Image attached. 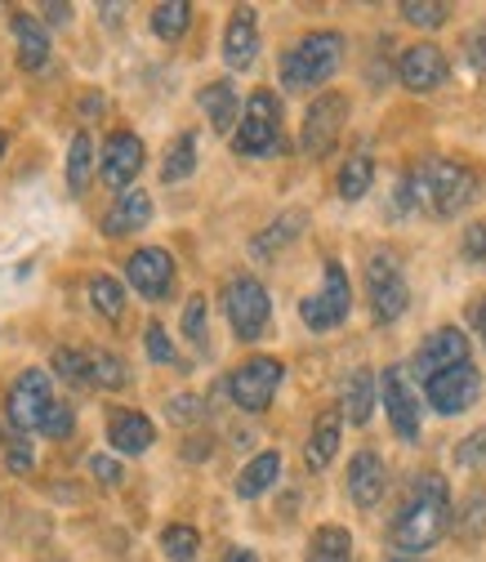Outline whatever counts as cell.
Listing matches in <instances>:
<instances>
[{
    "label": "cell",
    "instance_id": "cell-28",
    "mask_svg": "<svg viewBox=\"0 0 486 562\" xmlns=\"http://www.w3.org/2000/svg\"><path fill=\"white\" fill-rule=\"evenodd\" d=\"M371 179H375V161L371 153H353L339 170V196L343 201H362L371 192Z\"/></svg>",
    "mask_w": 486,
    "mask_h": 562
},
{
    "label": "cell",
    "instance_id": "cell-14",
    "mask_svg": "<svg viewBox=\"0 0 486 562\" xmlns=\"http://www.w3.org/2000/svg\"><path fill=\"white\" fill-rule=\"evenodd\" d=\"M148 153H144V138L129 134V130H116L108 134V144H103V161H99V175L108 188H125L138 179V170H144Z\"/></svg>",
    "mask_w": 486,
    "mask_h": 562
},
{
    "label": "cell",
    "instance_id": "cell-46",
    "mask_svg": "<svg viewBox=\"0 0 486 562\" xmlns=\"http://www.w3.org/2000/svg\"><path fill=\"white\" fill-rule=\"evenodd\" d=\"M90 473H94L103 486H116V482H121V464H116L112 456H94V460H90Z\"/></svg>",
    "mask_w": 486,
    "mask_h": 562
},
{
    "label": "cell",
    "instance_id": "cell-19",
    "mask_svg": "<svg viewBox=\"0 0 486 562\" xmlns=\"http://www.w3.org/2000/svg\"><path fill=\"white\" fill-rule=\"evenodd\" d=\"M255 54H259V19L250 5H241V10H233L228 27H224V63L233 72H246Z\"/></svg>",
    "mask_w": 486,
    "mask_h": 562
},
{
    "label": "cell",
    "instance_id": "cell-17",
    "mask_svg": "<svg viewBox=\"0 0 486 562\" xmlns=\"http://www.w3.org/2000/svg\"><path fill=\"white\" fill-rule=\"evenodd\" d=\"M10 32H14V49H19V67L23 72H45L49 67V32L36 14L14 10L10 14Z\"/></svg>",
    "mask_w": 486,
    "mask_h": 562
},
{
    "label": "cell",
    "instance_id": "cell-10",
    "mask_svg": "<svg viewBox=\"0 0 486 562\" xmlns=\"http://www.w3.org/2000/svg\"><path fill=\"white\" fill-rule=\"evenodd\" d=\"M282 362L276 358H250V362H241L233 375H228V397L241 406V411H268L272 406V397H276V389H282Z\"/></svg>",
    "mask_w": 486,
    "mask_h": 562
},
{
    "label": "cell",
    "instance_id": "cell-13",
    "mask_svg": "<svg viewBox=\"0 0 486 562\" xmlns=\"http://www.w3.org/2000/svg\"><path fill=\"white\" fill-rule=\"evenodd\" d=\"M425 393H429V402H433L438 415H464L477 402V393H482V375H477L473 362H460V367L442 371L438 380H429Z\"/></svg>",
    "mask_w": 486,
    "mask_h": 562
},
{
    "label": "cell",
    "instance_id": "cell-32",
    "mask_svg": "<svg viewBox=\"0 0 486 562\" xmlns=\"http://www.w3.org/2000/svg\"><path fill=\"white\" fill-rule=\"evenodd\" d=\"M188 23H192V5H183V0H166V5L152 10V32L161 41H179L188 32Z\"/></svg>",
    "mask_w": 486,
    "mask_h": 562
},
{
    "label": "cell",
    "instance_id": "cell-20",
    "mask_svg": "<svg viewBox=\"0 0 486 562\" xmlns=\"http://www.w3.org/2000/svg\"><path fill=\"white\" fill-rule=\"evenodd\" d=\"M108 442L121 456H144L157 442V425L144 411H112L108 415Z\"/></svg>",
    "mask_w": 486,
    "mask_h": 562
},
{
    "label": "cell",
    "instance_id": "cell-34",
    "mask_svg": "<svg viewBox=\"0 0 486 562\" xmlns=\"http://www.w3.org/2000/svg\"><path fill=\"white\" fill-rule=\"evenodd\" d=\"M54 375H63L72 389H90V353L86 348H58L54 353Z\"/></svg>",
    "mask_w": 486,
    "mask_h": 562
},
{
    "label": "cell",
    "instance_id": "cell-29",
    "mask_svg": "<svg viewBox=\"0 0 486 562\" xmlns=\"http://www.w3.org/2000/svg\"><path fill=\"white\" fill-rule=\"evenodd\" d=\"M90 170H94V144L90 134H77L72 148H67V188H72V196H86Z\"/></svg>",
    "mask_w": 486,
    "mask_h": 562
},
{
    "label": "cell",
    "instance_id": "cell-44",
    "mask_svg": "<svg viewBox=\"0 0 486 562\" xmlns=\"http://www.w3.org/2000/svg\"><path fill=\"white\" fill-rule=\"evenodd\" d=\"M464 255H468L473 263H486V220L464 233Z\"/></svg>",
    "mask_w": 486,
    "mask_h": 562
},
{
    "label": "cell",
    "instance_id": "cell-24",
    "mask_svg": "<svg viewBox=\"0 0 486 562\" xmlns=\"http://www.w3.org/2000/svg\"><path fill=\"white\" fill-rule=\"evenodd\" d=\"M304 224H308L304 210H286V215H276V220H272V224L250 241V255H255V259H272L276 250L291 246V241L304 233Z\"/></svg>",
    "mask_w": 486,
    "mask_h": 562
},
{
    "label": "cell",
    "instance_id": "cell-6",
    "mask_svg": "<svg viewBox=\"0 0 486 562\" xmlns=\"http://www.w3.org/2000/svg\"><path fill=\"white\" fill-rule=\"evenodd\" d=\"M224 313H228V326L237 330V339H259L263 335V326H268V317H272V300H268V291H263V281H255V277H233L228 286H224Z\"/></svg>",
    "mask_w": 486,
    "mask_h": 562
},
{
    "label": "cell",
    "instance_id": "cell-36",
    "mask_svg": "<svg viewBox=\"0 0 486 562\" xmlns=\"http://www.w3.org/2000/svg\"><path fill=\"white\" fill-rule=\"evenodd\" d=\"M402 19L415 23V27H442V23L451 19V10H447V5H425V0H406Z\"/></svg>",
    "mask_w": 486,
    "mask_h": 562
},
{
    "label": "cell",
    "instance_id": "cell-31",
    "mask_svg": "<svg viewBox=\"0 0 486 562\" xmlns=\"http://www.w3.org/2000/svg\"><path fill=\"white\" fill-rule=\"evenodd\" d=\"M161 549H166L170 562H196V553H201V531L188 527V522H174V527L161 531Z\"/></svg>",
    "mask_w": 486,
    "mask_h": 562
},
{
    "label": "cell",
    "instance_id": "cell-7",
    "mask_svg": "<svg viewBox=\"0 0 486 562\" xmlns=\"http://www.w3.org/2000/svg\"><path fill=\"white\" fill-rule=\"evenodd\" d=\"M366 295H371V313L375 322H397L406 313V277H402V263L393 250H375L366 259Z\"/></svg>",
    "mask_w": 486,
    "mask_h": 562
},
{
    "label": "cell",
    "instance_id": "cell-3",
    "mask_svg": "<svg viewBox=\"0 0 486 562\" xmlns=\"http://www.w3.org/2000/svg\"><path fill=\"white\" fill-rule=\"evenodd\" d=\"M343 63V36L339 32H308L282 54V86L291 94L326 86Z\"/></svg>",
    "mask_w": 486,
    "mask_h": 562
},
{
    "label": "cell",
    "instance_id": "cell-27",
    "mask_svg": "<svg viewBox=\"0 0 486 562\" xmlns=\"http://www.w3.org/2000/svg\"><path fill=\"white\" fill-rule=\"evenodd\" d=\"M308 562H353V536L343 527H317L308 540Z\"/></svg>",
    "mask_w": 486,
    "mask_h": 562
},
{
    "label": "cell",
    "instance_id": "cell-39",
    "mask_svg": "<svg viewBox=\"0 0 486 562\" xmlns=\"http://www.w3.org/2000/svg\"><path fill=\"white\" fill-rule=\"evenodd\" d=\"M183 335H188L196 348H205V300H201V295H192V300L183 304Z\"/></svg>",
    "mask_w": 486,
    "mask_h": 562
},
{
    "label": "cell",
    "instance_id": "cell-4",
    "mask_svg": "<svg viewBox=\"0 0 486 562\" xmlns=\"http://www.w3.org/2000/svg\"><path fill=\"white\" fill-rule=\"evenodd\" d=\"M233 148L241 157H268L282 148V99L272 90H255L246 99V112H241V125L233 134Z\"/></svg>",
    "mask_w": 486,
    "mask_h": 562
},
{
    "label": "cell",
    "instance_id": "cell-15",
    "mask_svg": "<svg viewBox=\"0 0 486 562\" xmlns=\"http://www.w3.org/2000/svg\"><path fill=\"white\" fill-rule=\"evenodd\" d=\"M380 380H384V411H388L393 434L402 442H415V438H420V402H415V393H410L406 371L402 367H388Z\"/></svg>",
    "mask_w": 486,
    "mask_h": 562
},
{
    "label": "cell",
    "instance_id": "cell-11",
    "mask_svg": "<svg viewBox=\"0 0 486 562\" xmlns=\"http://www.w3.org/2000/svg\"><path fill=\"white\" fill-rule=\"evenodd\" d=\"M460 362H468V339H464L460 326H442V330H433V335L420 344V353L410 358V375L429 384V380H438L442 371H451V367H460Z\"/></svg>",
    "mask_w": 486,
    "mask_h": 562
},
{
    "label": "cell",
    "instance_id": "cell-26",
    "mask_svg": "<svg viewBox=\"0 0 486 562\" xmlns=\"http://www.w3.org/2000/svg\"><path fill=\"white\" fill-rule=\"evenodd\" d=\"M276 473H282V456H276V451H263V456H255V460L241 469V477H237V496H241V501H255V496H263V491L276 482Z\"/></svg>",
    "mask_w": 486,
    "mask_h": 562
},
{
    "label": "cell",
    "instance_id": "cell-45",
    "mask_svg": "<svg viewBox=\"0 0 486 562\" xmlns=\"http://www.w3.org/2000/svg\"><path fill=\"white\" fill-rule=\"evenodd\" d=\"M170 419L174 425H192V419H201V402L196 397H170Z\"/></svg>",
    "mask_w": 486,
    "mask_h": 562
},
{
    "label": "cell",
    "instance_id": "cell-16",
    "mask_svg": "<svg viewBox=\"0 0 486 562\" xmlns=\"http://www.w3.org/2000/svg\"><path fill=\"white\" fill-rule=\"evenodd\" d=\"M397 77H402V86L415 90V94H433V90L447 81V54H442L438 45H429V41L410 45V49H402V58H397Z\"/></svg>",
    "mask_w": 486,
    "mask_h": 562
},
{
    "label": "cell",
    "instance_id": "cell-12",
    "mask_svg": "<svg viewBox=\"0 0 486 562\" xmlns=\"http://www.w3.org/2000/svg\"><path fill=\"white\" fill-rule=\"evenodd\" d=\"M125 281L144 300H166L174 286V255L161 246H144L125 259Z\"/></svg>",
    "mask_w": 486,
    "mask_h": 562
},
{
    "label": "cell",
    "instance_id": "cell-21",
    "mask_svg": "<svg viewBox=\"0 0 486 562\" xmlns=\"http://www.w3.org/2000/svg\"><path fill=\"white\" fill-rule=\"evenodd\" d=\"M152 220V196L148 192H121L116 196V205L108 210V220H103V233L108 237H129V233H138Z\"/></svg>",
    "mask_w": 486,
    "mask_h": 562
},
{
    "label": "cell",
    "instance_id": "cell-8",
    "mask_svg": "<svg viewBox=\"0 0 486 562\" xmlns=\"http://www.w3.org/2000/svg\"><path fill=\"white\" fill-rule=\"evenodd\" d=\"M343 121H349V99H343L339 90H330V94L313 99V103H308V112H304V125H299V148H304V157L321 161V157L339 144Z\"/></svg>",
    "mask_w": 486,
    "mask_h": 562
},
{
    "label": "cell",
    "instance_id": "cell-43",
    "mask_svg": "<svg viewBox=\"0 0 486 562\" xmlns=\"http://www.w3.org/2000/svg\"><path fill=\"white\" fill-rule=\"evenodd\" d=\"M455 460H460L464 469L482 464V460H486V434H473V438H464V442H460V451H455Z\"/></svg>",
    "mask_w": 486,
    "mask_h": 562
},
{
    "label": "cell",
    "instance_id": "cell-42",
    "mask_svg": "<svg viewBox=\"0 0 486 562\" xmlns=\"http://www.w3.org/2000/svg\"><path fill=\"white\" fill-rule=\"evenodd\" d=\"M464 58H468L473 72H486V23L468 32V41H464Z\"/></svg>",
    "mask_w": 486,
    "mask_h": 562
},
{
    "label": "cell",
    "instance_id": "cell-1",
    "mask_svg": "<svg viewBox=\"0 0 486 562\" xmlns=\"http://www.w3.org/2000/svg\"><path fill=\"white\" fill-rule=\"evenodd\" d=\"M477 196V175L464 170L460 161H420L397 188V210H410V205H425L429 215L438 220H455L460 210Z\"/></svg>",
    "mask_w": 486,
    "mask_h": 562
},
{
    "label": "cell",
    "instance_id": "cell-47",
    "mask_svg": "<svg viewBox=\"0 0 486 562\" xmlns=\"http://www.w3.org/2000/svg\"><path fill=\"white\" fill-rule=\"evenodd\" d=\"M41 14H45L49 23H58V27H63L67 19H72V5H41Z\"/></svg>",
    "mask_w": 486,
    "mask_h": 562
},
{
    "label": "cell",
    "instance_id": "cell-48",
    "mask_svg": "<svg viewBox=\"0 0 486 562\" xmlns=\"http://www.w3.org/2000/svg\"><path fill=\"white\" fill-rule=\"evenodd\" d=\"M224 562H259V553H250V549H228Z\"/></svg>",
    "mask_w": 486,
    "mask_h": 562
},
{
    "label": "cell",
    "instance_id": "cell-38",
    "mask_svg": "<svg viewBox=\"0 0 486 562\" xmlns=\"http://www.w3.org/2000/svg\"><path fill=\"white\" fill-rule=\"evenodd\" d=\"M144 344H148V358H152L157 367H170V362H179V353H174V344H170V335H166V326H161V322H152V326H148Z\"/></svg>",
    "mask_w": 486,
    "mask_h": 562
},
{
    "label": "cell",
    "instance_id": "cell-51",
    "mask_svg": "<svg viewBox=\"0 0 486 562\" xmlns=\"http://www.w3.org/2000/svg\"><path fill=\"white\" fill-rule=\"evenodd\" d=\"M393 562H415V558H393Z\"/></svg>",
    "mask_w": 486,
    "mask_h": 562
},
{
    "label": "cell",
    "instance_id": "cell-23",
    "mask_svg": "<svg viewBox=\"0 0 486 562\" xmlns=\"http://www.w3.org/2000/svg\"><path fill=\"white\" fill-rule=\"evenodd\" d=\"M339 434H343V411H321L317 425H313V438H308V451H304V460H308L313 473H321V469L335 460Z\"/></svg>",
    "mask_w": 486,
    "mask_h": 562
},
{
    "label": "cell",
    "instance_id": "cell-22",
    "mask_svg": "<svg viewBox=\"0 0 486 562\" xmlns=\"http://www.w3.org/2000/svg\"><path fill=\"white\" fill-rule=\"evenodd\" d=\"M201 112L211 116V125L219 130V134H237V125H241V99H237V86L233 81H211L201 90Z\"/></svg>",
    "mask_w": 486,
    "mask_h": 562
},
{
    "label": "cell",
    "instance_id": "cell-33",
    "mask_svg": "<svg viewBox=\"0 0 486 562\" xmlns=\"http://www.w3.org/2000/svg\"><path fill=\"white\" fill-rule=\"evenodd\" d=\"M90 380L99 389H125L129 384V367L116 353H103V348H90Z\"/></svg>",
    "mask_w": 486,
    "mask_h": 562
},
{
    "label": "cell",
    "instance_id": "cell-5",
    "mask_svg": "<svg viewBox=\"0 0 486 562\" xmlns=\"http://www.w3.org/2000/svg\"><path fill=\"white\" fill-rule=\"evenodd\" d=\"M353 308V286H349V272H343L339 259H326L321 268V291L299 300V317L308 330H335Z\"/></svg>",
    "mask_w": 486,
    "mask_h": 562
},
{
    "label": "cell",
    "instance_id": "cell-49",
    "mask_svg": "<svg viewBox=\"0 0 486 562\" xmlns=\"http://www.w3.org/2000/svg\"><path fill=\"white\" fill-rule=\"evenodd\" d=\"M473 326H477V335L486 339V300H482V304L473 308Z\"/></svg>",
    "mask_w": 486,
    "mask_h": 562
},
{
    "label": "cell",
    "instance_id": "cell-37",
    "mask_svg": "<svg viewBox=\"0 0 486 562\" xmlns=\"http://www.w3.org/2000/svg\"><path fill=\"white\" fill-rule=\"evenodd\" d=\"M72 425H77V411L72 406H67V402H54L49 406V415H45V425H41V438H67V434H72Z\"/></svg>",
    "mask_w": 486,
    "mask_h": 562
},
{
    "label": "cell",
    "instance_id": "cell-9",
    "mask_svg": "<svg viewBox=\"0 0 486 562\" xmlns=\"http://www.w3.org/2000/svg\"><path fill=\"white\" fill-rule=\"evenodd\" d=\"M49 406H54L49 375H45V371H23V375L10 384V397H5V419L14 425V434H41V425H45Z\"/></svg>",
    "mask_w": 486,
    "mask_h": 562
},
{
    "label": "cell",
    "instance_id": "cell-41",
    "mask_svg": "<svg viewBox=\"0 0 486 562\" xmlns=\"http://www.w3.org/2000/svg\"><path fill=\"white\" fill-rule=\"evenodd\" d=\"M460 531H464L468 540L486 531V496H473V501L464 505V522H460Z\"/></svg>",
    "mask_w": 486,
    "mask_h": 562
},
{
    "label": "cell",
    "instance_id": "cell-2",
    "mask_svg": "<svg viewBox=\"0 0 486 562\" xmlns=\"http://www.w3.org/2000/svg\"><path fill=\"white\" fill-rule=\"evenodd\" d=\"M451 527V486L442 477H415L393 518V544L402 553H425Z\"/></svg>",
    "mask_w": 486,
    "mask_h": 562
},
{
    "label": "cell",
    "instance_id": "cell-40",
    "mask_svg": "<svg viewBox=\"0 0 486 562\" xmlns=\"http://www.w3.org/2000/svg\"><path fill=\"white\" fill-rule=\"evenodd\" d=\"M5 469H10V473H27V469H32V447H27L23 434H14V438L5 442Z\"/></svg>",
    "mask_w": 486,
    "mask_h": 562
},
{
    "label": "cell",
    "instance_id": "cell-50",
    "mask_svg": "<svg viewBox=\"0 0 486 562\" xmlns=\"http://www.w3.org/2000/svg\"><path fill=\"white\" fill-rule=\"evenodd\" d=\"M5 144H10V138H5V130H0V157H5Z\"/></svg>",
    "mask_w": 486,
    "mask_h": 562
},
{
    "label": "cell",
    "instance_id": "cell-30",
    "mask_svg": "<svg viewBox=\"0 0 486 562\" xmlns=\"http://www.w3.org/2000/svg\"><path fill=\"white\" fill-rule=\"evenodd\" d=\"M192 170H196V134L188 130V134H179L174 144H170L166 166H161V179H166V183H179V179H188Z\"/></svg>",
    "mask_w": 486,
    "mask_h": 562
},
{
    "label": "cell",
    "instance_id": "cell-18",
    "mask_svg": "<svg viewBox=\"0 0 486 562\" xmlns=\"http://www.w3.org/2000/svg\"><path fill=\"white\" fill-rule=\"evenodd\" d=\"M388 491V469L375 451H358L353 464H349V496L358 509H375Z\"/></svg>",
    "mask_w": 486,
    "mask_h": 562
},
{
    "label": "cell",
    "instance_id": "cell-25",
    "mask_svg": "<svg viewBox=\"0 0 486 562\" xmlns=\"http://www.w3.org/2000/svg\"><path fill=\"white\" fill-rule=\"evenodd\" d=\"M343 415L353 419V425H371V411H375V375L362 367L349 375V384H343Z\"/></svg>",
    "mask_w": 486,
    "mask_h": 562
},
{
    "label": "cell",
    "instance_id": "cell-35",
    "mask_svg": "<svg viewBox=\"0 0 486 562\" xmlns=\"http://www.w3.org/2000/svg\"><path fill=\"white\" fill-rule=\"evenodd\" d=\"M90 300H94L99 317H112V322H116V317L125 313V286H121L116 277H108V272L90 281Z\"/></svg>",
    "mask_w": 486,
    "mask_h": 562
}]
</instances>
